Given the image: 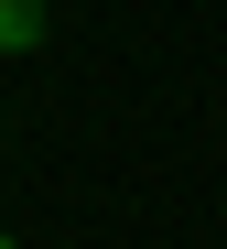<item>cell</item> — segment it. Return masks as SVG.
Masks as SVG:
<instances>
[{
  "mask_svg": "<svg viewBox=\"0 0 227 249\" xmlns=\"http://www.w3.org/2000/svg\"><path fill=\"white\" fill-rule=\"evenodd\" d=\"M43 44V0H0V54H33Z\"/></svg>",
  "mask_w": 227,
  "mask_h": 249,
  "instance_id": "6da1fadb",
  "label": "cell"
},
{
  "mask_svg": "<svg viewBox=\"0 0 227 249\" xmlns=\"http://www.w3.org/2000/svg\"><path fill=\"white\" fill-rule=\"evenodd\" d=\"M0 249H22V238H11V228H0Z\"/></svg>",
  "mask_w": 227,
  "mask_h": 249,
  "instance_id": "7a4b0ae2",
  "label": "cell"
}]
</instances>
